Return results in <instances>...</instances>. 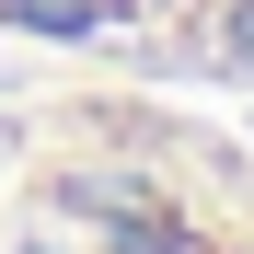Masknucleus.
<instances>
[{
    "label": "nucleus",
    "mask_w": 254,
    "mask_h": 254,
    "mask_svg": "<svg viewBox=\"0 0 254 254\" xmlns=\"http://www.w3.org/2000/svg\"><path fill=\"white\" fill-rule=\"evenodd\" d=\"M220 0H0V35H47V47H116V35H162Z\"/></svg>",
    "instance_id": "obj_1"
}]
</instances>
